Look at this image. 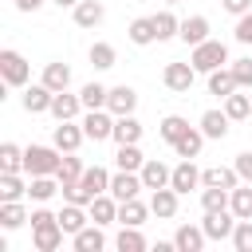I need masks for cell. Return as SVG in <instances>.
Here are the masks:
<instances>
[{"label": "cell", "mask_w": 252, "mask_h": 252, "mask_svg": "<svg viewBox=\"0 0 252 252\" xmlns=\"http://www.w3.org/2000/svg\"><path fill=\"white\" fill-rule=\"evenodd\" d=\"M106 94H110V87H102V83H87V87L79 91V98H83L87 110H102V106H106Z\"/></svg>", "instance_id": "obj_36"}, {"label": "cell", "mask_w": 252, "mask_h": 252, "mask_svg": "<svg viewBox=\"0 0 252 252\" xmlns=\"http://www.w3.org/2000/svg\"><path fill=\"white\" fill-rule=\"evenodd\" d=\"M224 114H228L232 122L248 118V114H252V98H248V94H236V91H232V94L224 98Z\"/></svg>", "instance_id": "obj_41"}, {"label": "cell", "mask_w": 252, "mask_h": 252, "mask_svg": "<svg viewBox=\"0 0 252 252\" xmlns=\"http://www.w3.org/2000/svg\"><path fill=\"white\" fill-rule=\"evenodd\" d=\"M55 4H59V8H75L79 0H55Z\"/></svg>", "instance_id": "obj_50"}, {"label": "cell", "mask_w": 252, "mask_h": 252, "mask_svg": "<svg viewBox=\"0 0 252 252\" xmlns=\"http://www.w3.org/2000/svg\"><path fill=\"white\" fill-rule=\"evenodd\" d=\"M83 142H87V134H83V122L75 126V118H71V122H59L55 134H51V146H55L59 154H75Z\"/></svg>", "instance_id": "obj_9"}, {"label": "cell", "mask_w": 252, "mask_h": 252, "mask_svg": "<svg viewBox=\"0 0 252 252\" xmlns=\"http://www.w3.org/2000/svg\"><path fill=\"white\" fill-rule=\"evenodd\" d=\"M146 185H142V173H134V169H118L114 177H110V193L118 197V201H130V197H138Z\"/></svg>", "instance_id": "obj_11"}, {"label": "cell", "mask_w": 252, "mask_h": 252, "mask_svg": "<svg viewBox=\"0 0 252 252\" xmlns=\"http://www.w3.org/2000/svg\"><path fill=\"white\" fill-rule=\"evenodd\" d=\"M114 161H118V169H142L146 165V158H142V150H138V142H130V146H118V154H114Z\"/></svg>", "instance_id": "obj_38"}, {"label": "cell", "mask_w": 252, "mask_h": 252, "mask_svg": "<svg viewBox=\"0 0 252 252\" xmlns=\"http://www.w3.org/2000/svg\"><path fill=\"white\" fill-rule=\"evenodd\" d=\"M118 252H142L146 248V236L138 232V228H130V224H122V232H118Z\"/></svg>", "instance_id": "obj_43"}, {"label": "cell", "mask_w": 252, "mask_h": 252, "mask_svg": "<svg viewBox=\"0 0 252 252\" xmlns=\"http://www.w3.org/2000/svg\"><path fill=\"white\" fill-rule=\"evenodd\" d=\"M158 130H161V142H169V146H173V142H177L181 134H189V122H185L181 114H165Z\"/></svg>", "instance_id": "obj_37"}, {"label": "cell", "mask_w": 252, "mask_h": 252, "mask_svg": "<svg viewBox=\"0 0 252 252\" xmlns=\"http://www.w3.org/2000/svg\"><path fill=\"white\" fill-rule=\"evenodd\" d=\"M165 4H181V0H165Z\"/></svg>", "instance_id": "obj_51"}, {"label": "cell", "mask_w": 252, "mask_h": 252, "mask_svg": "<svg viewBox=\"0 0 252 252\" xmlns=\"http://www.w3.org/2000/svg\"><path fill=\"white\" fill-rule=\"evenodd\" d=\"M228 197H232V189L205 185V189H201V209H205V213H220V209H228Z\"/></svg>", "instance_id": "obj_32"}, {"label": "cell", "mask_w": 252, "mask_h": 252, "mask_svg": "<svg viewBox=\"0 0 252 252\" xmlns=\"http://www.w3.org/2000/svg\"><path fill=\"white\" fill-rule=\"evenodd\" d=\"M83 173H87V165H83V161H79L75 154H63V161H59V169H55V177H59V185L67 189V185H75V181H79Z\"/></svg>", "instance_id": "obj_31"}, {"label": "cell", "mask_w": 252, "mask_h": 252, "mask_svg": "<svg viewBox=\"0 0 252 252\" xmlns=\"http://www.w3.org/2000/svg\"><path fill=\"white\" fill-rule=\"evenodd\" d=\"M59 161H63V154H59L55 146H28V150H24V169H28L32 177H39V173H55Z\"/></svg>", "instance_id": "obj_4"}, {"label": "cell", "mask_w": 252, "mask_h": 252, "mask_svg": "<svg viewBox=\"0 0 252 252\" xmlns=\"http://www.w3.org/2000/svg\"><path fill=\"white\" fill-rule=\"evenodd\" d=\"M169 185H173L177 193H189V189H197V185H201V169L193 165V158H181V165H173Z\"/></svg>", "instance_id": "obj_14"}, {"label": "cell", "mask_w": 252, "mask_h": 252, "mask_svg": "<svg viewBox=\"0 0 252 252\" xmlns=\"http://www.w3.org/2000/svg\"><path fill=\"white\" fill-rule=\"evenodd\" d=\"M154 28H158V43H161V39H173V35L181 32V20L165 8V12H158V16H154Z\"/></svg>", "instance_id": "obj_40"}, {"label": "cell", "mask_w": 252, "mask_h": 252, "mask_svg": "<svg viewBox=\"0 0 252 252\" xmlns=\"http://www.w3.org/2000/svg\"><path fill=\"white\" fill-rule=\"evenodd\" d=\"M228 209H232L240 220H252V181H244V185H236V189H232Z\"/></svg>", "instance_id": "obj_29"}, {"label": "cell", "mask_w": 252, "mask_h": 252, "mask_svg": "<svg viewBox=\"0 0 252 252\" xmlns=\"http://www.w3.org/2000/svg\"><path fill=\"white\" fill-rule=\"evenodd\" d=\"M232 248H236V252H252V220H236V228H232Z\"/></svg>", "instance_id": "obj_44"}, {"label": "cell", "mask_w": 252, "mask_h": 252, "mask_svg": "<svg viewBox=\"0 0 252 252\" xmlns=\"http://www.w3.org/2000/svg\"><path fill=\"white\" fill-rule=\"evenodd\" d=\"M51 98H55V91H51L47 83H35V87H28V91H24V98H20V102H24V110H28V114H43V110H51Z\"/></svg>", "instance_id": "obj_12"}, {"label": "cell", "mask_w": 252, "mask_h": 252, "mask_svg": "<svg viewBox=\"0 0 252 252\" xmlns=\"http://www.w3.org/2000/svg\"><path fill=\"white\" fill-rule=\"evenodd\" d=\"M138 173H142V185H146L150 193H154V189H165V185H169V177H173V169H169V165H161L158 158H146V165H142Z\"/></svg>", "instance_id": "obj_13"}, {"label": "cell", "mask_w": 252, "mask_h": 252, "mask_svg": "<svg viewBox=\"0 0 252 252\" xmlns=\"http://www.w3.org/2000/svg\"><path fill=\"white\" fill-rule=\"evenodd\" d=\"M79 110H87L79 94H71V91H55V98H51V114H55L59 122H71Z\"/></svg>", "instance_id": "obj_19"}, {"label": "cell", "mask_w": 252, "mask_h": 252, "mask_svg": "<svg viewBox=\"0 0 252 252\" xmlns=\"http://www.w3.org/2000/svg\"><path fill=\"white\" fill-rule=\"evenodd\" d=\"M59 224H63V232H67V236H75L79 228H87V224H91V213H87V205H75V201H67V205L59 209Z\"/></svg>", "instance_id": "obj_17"}, {"label": "cell", "mask_w": 252, "mask_h": 252, "mask_svg": "<svg viewBox=\"0 0 252 252\" xmlns=\"http://www.w3.org/2000/svg\"><path fill=\"white\" fill-rule=\"evenodd\" d=\"M248 98H252V91H248Z\"/></svg>", "instance_id": "obj_52"}, {"label": "cell", "mask_w": 252, "mask_h": 252, "mask_svg": "<svg viewBox=\"0 0 252 252\" xmlns=\"http://www.w3.org/2000/svg\"><path fill=\"white\" fill-rule=\"evenodd\" d=\"M236 43H252V12H244L240 20H236Z\"/></svg>", "instance_id": "obj_46"}, {"label": "cell", "mask_w": 252, "mask_h": 252, "mask_svg": "<svg viewBox=\"0 0 252 252\" xmlns=\"http://www.w3.org/2000/svg\"><path fill=\"white\" fill-rule=\"evenodd\" d=\"M98 193H110V173H106L102 165H91L75 185H67V189H63V197H67V201H75V205H91Z\"/></svg>", "instance_id": "obj_1"}, {"label": "cell", "mask_w": 252, "mask_h": 252, "mask_svg": "<svg viewBox=\"0 0 252 252\" xmlns=\"http://www.w3.org/2000/svg\"><path fill=\"white\" fill-rule=\"evenodd\" d=\"M0 79H4V87H24V83L32 79V67H28V59H24L20 51L4 47V51H0Z\"/></svg>", "instance_id": "obj_5"}, {"label": "cell", "mask_w": 252, "mask_h": 252, "mask_svg": "<svg viewBox=\"0 0 252 252\" xmlns=\"http://www.w3.org/2000/svg\"><path fill=\"white\" fill-rule=\"evenodd\" d=\"M224 4V12H232V16H244V12H252V0H220Z\"/></svg>", "instance_id": "obj_48"}, {"label": "cell", "mask_w": 252, "mask_h": 252, "mask_svg": "<svg viewBox=\"0 0 252 252\" xmlns=\"http://www.w3.org/2000/svg\"><path fill=\"white\" fill-rule=\"evenodd\" d=\"M87 213H91L94 224H110V220H118V197H114V193H98V197L87 205Z\"/></svg>", "instance_id": "obj_16"}, {"label": "cell", "mask_w": 252, "mask_h": 252, "mask_svg": "<svg viewBox=\"0 0 252 252\" xmlns=\"http://www.w3.org/2000/svg\"><path fill=\"white\" fill-rule=\"evenodd\" d=\"M32 240L39 252H55L63 244V224H59V213H47V209H35L32 213Z\"/></svg>", "instance_id": "obj_2"}, {"label": "cell", "mask_w": 252, "mask_h": 252, "mask_svg": "<svg viewBox=\"0 0 252 252\" xmlns=\"http://www.w3.org/2000/svg\"><path fill=\"white\" fill-rule=\"evenodd\" d=\"M201 185L236 189V185H240V173H236V165H232V169H224V165H213V169H205V173H201Z\"/></svg>", "instance_id": "obj_28"}, {"label": "cell", "mask_w": 252, "mask_h": 252, "mask_svg": "<svg viewBox=\"0 0 252 252\" xmlns=\"http://www.w3.org/2000/svg\"><path fill=\"white\" fill-rule=\"evenodd\" d=\"M114 63H118V51H114V43H106V39L91 43V67H94V71H110Z\"/></svg>", "instance_id": "obj_30"}, {"label": "cell", "mask_w": 252, "mask_h": 252, "mask_svg": "<svg viewBox=\"0 0 252 252\" xmlns=\"http://www.w3.org/2000/svg\"><path fill=\"white\" fill-rule=\"evenodd\" d=\"M28 193V185L20 181V173H0V201H20Z\"/></svg>", "instance_id": "obj_42"}, {"label": "cell", "mask_w": 252, "mask_h": 252, "mask_svg": "<svg viewBox=\"0 0 252 252\" xmlns=\"http://www.w3.org/2000/svg\"><path fill=\"white\" fill-rule=\"evenodd\" d=\"M193 79H197V67L193 63H165V71H161V83L169 91H177V94H189Z\"/></svg>", "instance_id": "obj_8"}, {"label": "cell", "mask_w": 252, "mask_h": 252, "mask_svg": "<svg viewBox=\"0 0 252 252\" xmlns=\"http://www.w3.org/2000/svg\"><path fill=\"white\" fill-rule=\"evenodd\" d=\"M189 63L197 67V71H217V67H224L228 63V47L220 43V39H205V43H197L193 47V55H189Z\"/></svg>", "instance_id": "obj_3"}, {"label": "cell", "mask_w": 252, "mask_h": 252, "mask_svg": "<svg viewBox=\"0 0 252 252\" xmlns=\"http://www.w3.org/2000/svg\"><path fill=\"white\" fill-rule=\"evenodd\" d=\"M102 20H106V8L98 0H79L75 4V24L79 28H98Z\"/></svg>", "instance_id": "obj_24"}, {"label": "cell", "mask_w": 252, "mask_h": 252, "mask_svg": "<svg viewBox=\"0 0 252 252\" xmlns=\"http://www.w3.org/2000/svg\"><path fill=\"white\" fill-rule=\"evenodd\" d=\"M228 122H232V118H228L224 110H205V114H201V134L213 138V142H220V138L228 134Z\"/></svg>", "instance_id": "obj_25"}, {"label": "cell", "mask_w": 252, "mask_h": 252, "mask_svg": "<svg viewBox=\"0 0 252 252\" xmlns=\"http://www.w3.org/2000/svg\"><path fill=\"white\" fill-rule=\"evenodd\" d=\"M201 146H205V134L189 126V134H181V138L173 142V154H177V158H197V154H201Z\"/></svg>", "instance_id": "obj_34"}, {"label": "cell", "mask_w": 252, "mask_h": 252, "mask_svg": "<svg viewBox=\"0 0 252 252\" xmlns=\"http://www.w3.org/2000/svg\"><path fill=\"white\" fill-rule=\"evenodd\" d=\"M83 134H87V142H106L114 134V114L106 106L102 110H87L83 114Z\"/></svg>", "instance_id": "obj_6"}, {"label": "cell", "mask_w": 252, "mask_h": 252, "mask_svg": "<svg viewBox=\"0 0 252 252\" xmlns=\"http://www.w3.org/2000/svg\"><path fill=\"white\" fill-rule=\"evenodd\" d=\"M177 39H181L185 47H197V43H205V39H209V20H205V16H189V20H181V32H177Z\"/></svg>", "instance_id": "obj_18"}, {"label": "cell", "mask_w": 252, "mask_h": 252, "mask_svg": "<svg viewBox=\"0 0 252 252\" xmlns=\"http://www.w3.org/2000/svg\"><path fill=\"white\" fill-rule=\"evenodd\" d=\"M177 197H181V193H177L173 185L154 189V193H150V213H154V217H161V220H169V217L177 213Z\"/></svg>", "instance_id": "obj_15"}, {"label": "cell", "mask_w": 252, "mask_h": 252, "mask_svg": "<svg viewBox=\"0 0 252 252\" xmlns=\"http://www.w3.org/2000/svg\"><path fill=\"white\" fill-rule=\"evenodd\" d=\"M39 83H47L51 91H67V87H71V67H67V63H47Z\"/></svg>", "instance_id": "obj_33"}, {"label": "cell", "mask_w": 252, "mask_h": 252, "mask_svg": "<svg viewBox=\"0 0 252 252\" xmlns=\"http://www.w3.org/2000/svg\"><path fill=\"white\" fill-rule=\"evenodd\" d=\"M236 220H240V217H236L232 209H220V213H205L201 228H205V236H209V240H232Z\"/></svg>", "instance_id": "obj_7"}, {"label": "cell", "mask_w": 252, "mask_h": 252, "mask_svg": "<svg viewBox=\"0 0 252 252\" xmlns=\"http://www.w3.org/2000/svg\"><path fill=\"white\" fill-rule=\"evenodd\" d=\"M205 228H197V224H181L177 232H173V244H177V252H201L205 248Z\"/></svg>", "instance_id": "obj_23"}, {"label": "cell", "mask_w": 252, "mask_h": 252, "mask_svg": "<svg viewBox=\"0 0 252 252\" xmlns=\"http://www.w3.org/2000/svg\"><path fill=\"white\" fill-rule=\"evenodd\" d=\"M146 217H150V205H142L138 197H130V201H118V224L142 228V224H146Z\"/></svg>", "instance_id": "obj_22"}, {"label": "cell", "mask_w": 252, "mask_h": 252, "mask_svg": "<svg viewBox=\"0 0 252 252\" xmlns=\"http://www.w3.org/2000/svg\"><path fill=\"white\" fill-rule=\"evenodd\" d=\"M126 35H130V43H138V47H146V43H158V28H154V16H138V20L126 28Z\"/></svg>", "instance_id": "obj_26"}, {"label": "cell", "mask_w": 252, "mask_h": 252, "mask_svg": "<svg viewBox=\"0 0 252 252\" xmlns=\"http://www.w3.org/2000/svg\"><path fill=\"white\" fill-rule=\"evenodd\" d=\"M106 110H110L114 118H118V114H134V110H138V91L126 87V83L110 87V94H106Z\"/></svg>", "instance_id": "obj_10"}, {"label": "cell", "mask_w": 252, "mask_h": 252, "mask_svg": "<svg viewBox=\"0 0 252 252\" xmlns=\"http://www.w3.org/2000/svg\"><path fill=\"white\" fill-rule=\"evenodd\" d=\"M118 146H130V142H142V122L134 114H118L114 118V134H110Z\"/></svg>", "instance_id": "obj_21"}, {"label": "cell", "mask_w": 252, "mask_h": 252, "mask_svg": "<svg viewBox=\"0 0 252 252\" xmlns=\"http://www.w3.org/2000/svg\"><path fill=\"white\" fill-rule=\"evenodd\" d=\"M24 220H32V217L24 213L20 201H0V224H4V228H20Z\"/></svg>", "instance_id": "obj_39"}, {"label": "cell", "mask_w": 252, "mask_h": 252, "mask_svg": "<svg viewBox=\"0 0 252 252\" xmlns=\"http://www.w3.org/2000/svg\"><path fill=\"white\" fill-rule=\"evenodd\" d=\"M236 173H240V181H252V154H236Z\"/></svg>", "instance_id": "obj_47"}, {"label": "cell", "mask_w": 252, "mask_h": 252, "mask_svg": "<svg viewBox=\"0 0 252 252\" xmlns=\"http://www.w3.org/2000/svg\"><path fill=\"white\" fill-rule=\"evenodd\" d=\"M71 240H75V252H102V248H106L102 224H94V220H91L87 228H79V232H75Z\"/></svg>", "instance_id": "obj_20"}, {"label": "cell", "mask_w": 252, "mask_h": 252, "mask_svg": "<svg viewBox=\"0 0 252 252\" xmlns=\"http://www.w3.org/2000/svg\"><path fill=\"white\" fill-rule=\"evenodd\" d=\"M232 75H236V87L252 91V59H232Z\"/></svg>", "instance_id": "obj_45"}, {"label": "cell", "mask_w": 252, "mask_h": 252, "mask_svg": "<svg viewBox=\"0 0 252 252\" xmlns=\"http://www.w3.org/2000/svg\"><path fill=\"white\" fill-rule=\"evenodd\" d=\"M24 169V150L16 142H4L0 146V173H20Z\"/></svg>", "instance_id": "obj_35"}, {"label": "cell", "mask_w": 252, "mask_h": 252, "mask_svg": "<svg viewBox=\"0 0 252 252\" xmlns=\"http://www.w3.org/2000/svg\"><path fill=\"white\" fill-rule=\"evenodd\" d=\"M232 91H236V75H232V67H217V71H209V94L228 98Z\"/></svg>", "instance_id": "obj_27"}, {"label": "cell", "mask_w": 252, "mask_h": 252, "mask_svg": "<svg viewBox=\"0 0 252 252\" xmlns=\"http://www.w3.org/2000/svg\"><path fill=\"white\" fill-rule=\"evenodd\" d=\"M16 8L20 12H35V8H43V0H16Z\"/></svg>", "instance_id": "obj_49"}]
</instances>
